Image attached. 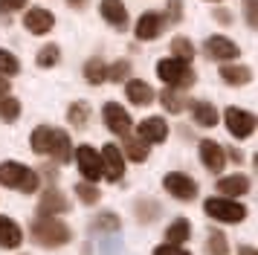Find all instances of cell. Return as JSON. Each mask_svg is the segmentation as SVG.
<instances>
[{
    "mask_svg": "<svg viewBox=\"0 0 258 255\" xmlns=\"http://www.w3.org/2000/svg\"><path fill=\"white\" fill-rule=\"evenodd\" d=\"M0 185L15 188L21 195H32L41 185V174L32 165H24V162H18V160H3L0 162Z\"/></svg>",
    "mask_w": 258,
    "mask_h": 255,
    "instance_id": "cell-2",
    "label": "cell"
},
{
    "mask_svg": "<svg viewBox=\"0 0 258 255\" xmlns=\"http://www.w3.org/2000/svg\"><path fill=\"white\" fill-rule=\"evenodd\" d=\"M238 255H258V252H255V246H246V243H241V246H238Z\"/></svg>",
    "mask_w": 258,
    "mask_h": 255,
    "instance_id": "cell-45",
    "label": "cell"
},
{
    "mask_svg": "<svg viewBox=\"0 0 258 255\" xmlns=\"http://www.w3.org/2000/svg\"><path fill=\"white\" fill-rule=\"evenodd\" d=\"M99 15L105 18L107 26H113V29H119V32H125L128 23H131L125 0H99Z\"/></svg>",
    "mask_w": 258,
    "mask_h": 255,
    "instance_id": "cell-13",
    "label": "cell"
},
{
    "mask_svg": "<svg viewBox=\"0 0 258 255\" xmlns=\"http://www.w3.org/2000/svg\"><path fill=\"white\" fill-rule=\"evenodd\" d=\"M67 122H70L76 131H84L87 122H90V107H87V102H73L70 107H67Z\"/></svg>",
    "mask_w": 258,
    "mask_h": 255,
    "instance_id": "cell-28",
    "label": "cell"
},
{
    "mask_svg": "<svg viewBox=\"0 0 258 255\" xmlns=\"http://www.w3.org/2000/svg\"><path fill=\"white\" fill-rule=\"evenodd\" d=\"M82 76H84V81H87V84L99 87V84H105V81H107V64H105V61H102L99 55L87 58V61H84Z\"/></svg>",
    "mask_w": 258,
    "mask_h": 255,
    "instance_id": "cell-25",
    "label": "cell"
},
{
    "mask_svg": "<svg viewBox=\"0 0 258 255\" xmlns=\"http://www.w3.org/2000/svg\"><path fill=\"white\" fill-rule=\"evenodd\" d=\"M102 119H105V128L110 134H116V137H125V134H131V128H134L131 113L119 102H107L102 107Z\"/></svg>",
    "mask_w": 258,
    "mask_h": 255,
    "instance_id": "cell-8",
    "label": "cell"
},
{
    "mask_svg": "<svg viewBox=\"0 0 258 255\" xmlns=\"http://www.w3.org/2000/svg\"><path fill=\"white\" fill-rule=\"evenodd\" d=\"M122 154L128 157V160H134V162H145L148 160V154H151V148H148V142L145 139H140V137H122Z\"/></svg>",
    "mask_w": 258,
    "mask_h": 255,
    "instance_id": "cell-24",
    "label": "cell"
},
{
    "mask_svg": "<svg viewBox=\"0 0 258 255\" xmlns=\"http://www.w3.org/2000/svg\"><path fill=\"white\" fill-rule=\"evenodd\" d=\"M223 125L232 139H249L255 134V113H249L244 107H226L223 110Z\"/></svg>",
    "mask_w": 258,
    "mask_h": 255,
    "instance_id": "cell-5",
    "label": "cell"
},
{
    "mask_svg": "<svg viewBox=\"0 0 258 255\" xmlns=\"http://www.w3.org/2000/svg\"><path fill=\"white\" fill-rule=\"evenodd\" d=\"M67 209H70V200L64 197V192H58V188L49 185L47 192L41 195V200H38V212L35 215H64Z\"/></svg>",
    "mask_w": 258,
    "mask_h": 255,
    "instance_id": "cell-20",
    "label": "cell"
},
{
    "mask_svg": "<svg viewBox=\"0 0 258 255\" xmlns=\"http://www.w3.org/2000/svg\"><path fill=\"white\" fill-rule=\"evenodd\" d=\"M241 6H244V21H246V26H249V29H255V26H258V3H255V0H244Z\"/></svg>",
    "mask_w": 258,
    "mask_h": 255,
    "instance_id": "cell-39",
    "label": "cell"
},
{
    "mask_svg": "<svg viewBox=\"0 0 258 255\" xmlns=\"http://www.w3.org/2000/svg\"><path fill=\"white\" fill-rule=\"evenodd\" d=\"M218 76H221V81L229 84V87H244V84L252 81V67L235 64V61H223L221 70H218Z\"/></svg>",
    "mask_w": 258,
    "mask_h": 255,
    "instance_id": "cell-19",
    "label": "cell"
},
{
    "mask_svg": "<svg viewBox=\"0 0 258 255\" xmlns=\"http://www.w3.org/2000/svg\"><path fill=\"white\" fill-rule=\"evenodd\" d=\"M157 76H160L165 87H177V90H188L198 81V73L191 67V61H183V58H174V55L157 61Z\"/></svg>",
    "mask_w": 258,
    "mask_h": 255,
    "instance_id": "cell-3",
    "label": "cell"
},
{
    "mask_svg": "<svg viewBox=\"0 0 258 255\" xmlns=\"http://www.w3.org/2000/svg\"><path fill=\"white\" fill-rule=\"evenodd\" d=\"M191 238V223L186 218H174L165 226V241L168 243H186Z\"/></svg>",
    "mask_w": 258,
    "mask_h": 255,
    "instance_id": "cell-27",
    "label": "cell"
},
{
    "mask_svg": "<svg viewBox=\"0 0 258 255\" xmlns=\"http://www.w3.org/2000/svg\"><path fill=\"white\" fill-rule=\"evenodd\" d=\"M215 188H218L221 195H226V197H244V195H249L252 180H249V174L235 171V174H226V177H221Z\"/></svg>",
    "mask_w": 258,
    "mask_h": 255,
    "instance_id": "cell-17",
    "label": "cell"
},
{
    "mask_svg": "<svg viewBox=\"0 0 258 255\" xmlns=\"http://www.w3.org/2000/svg\"><path fill=\"white\" fill-rule=\"evenodd\" d=\"M163 21H165V26H174V23L183 21V0H168L165 3Z\"/></svg>",
    "mask_w": 258,
    "mask_h": 255,
    "instance_id": "cell-38",
    "label": "cell"
},
{
    "mask_svg": "<svg viewBox=\"0 0 258 255\" xmlns=\"http://www.w3.org/2000/svg\"><path fill=\"white\" fill-rule=\"evenodd\" d=\"M209 3H223V0H209Z\"/></svg>",
    "mask_w": 258,
    "mask_h": 255,
    "instance_id": "cell-47",
    "label": "cell"
},
{
    "mask_svg": "<svg viewBox=\"0 0 258 255\" xmlns=\"http://www.w3.org/2000/svg\"><path fill=\"white\" fill-rule=\"evenodd\" d=\"M163 188L174 197V200H183V203H188V200L198 197V180L186 171H168L163 177Z\"/></svg>",
    "mask_w": 258,
    "mask_h": 255,
    "instance_id": "cell-6",
    "label": "cell"
},
{
    "mask_svg": "<svg viewBox=\"0 0 258 255\" xmlns=\"http://www.w3.org/2000/svg\"><path fill=\"white\" fill-rule=\"evenodd\" d=\"M160 212H163V209H160L157 200H137V220H140V223H151V220H157Z\"/></svg>",
    "mask_w": 258,
    "mask_h": 255,
    "instance_id": "cell-34",
    "label": "cell"
},
{
    "mask_svg": "<svg viewBox=\"0 0 258 255\" xmlns=\"http://www.w3.org/2000/svg\"><path fill=\"white\" fill-rule=\"evenodd\" d=\"M18 73H21V61H18V55L0 46V76L9 79V76H18Z\"/></svg>",
    "mask_w": 258,
    "mask_h": 255,
    "instance_id": "cell-35",
    "label": "cell"
},
{
    "mask_svg": "<svg viewBox=\"0 0 258 255\" xmlns=\"http://www.w3.org/2000/svg\"><path fill=\"white\" fill-rule=\"evenodd\" d=\"M0 119H3L6 125H12V122L21 119V102L15 99L12 93H6V96L0 99Z\"/></svg>",
    "mask_w": 258,
    "mask_h": 255,
    "instance_id": "cell-30",
    "label": "cell"
},
{
    "mask_svg": "<svg viewBox=\"0 0 258 255\" xmlns=\"http://www.w3.org/2000/svg\"><path fill=\"white\" fill-rule=\"evenodd\" d=\"M76 197L82 200L84 206H96V203H99V197H102V192H99V185H96V183L84 180V183H76Z\"/></svg>",
    "mask_w": 258,
    "mask_h": 255,
    "instance_id": "cell-33",
    "label": "cell"
},
{
    "mask_svg": "<svg viewBox=\"0 0 258 255\" xmlns=\"http://www.w3.org/2000/svg\"><path fill=\"white\" fill-rule=\"evenodd\" d=\"M9 90H12V84H9V79H6V76H0V99H3V96H6Z\"/></svg>",
    "mask_w": 258,
    "mask_h": 255,
    "instance_id": "cell-44",
    "label": "cell"
},
{
    "mask_svg": "<svg viewBox=\"0 0 258 255\" xmlns=\"http://www.w3.org/2000/svg\"><path fill=\"white\" fill-rule=\"evenodd\" d=\"M76 165H79L84 180H90V183L102 180V157L93 145H79L76 148Z\"/></svg>",
    "mask_w": 258,
    "mask_h": 255,
    "instance_id": "cell-9",
    "label": "cell"
},
{
    "mask_svg": "<svg viewBox=\"0 0 258 255\" xmlns=\"http://www.w3.org/2000/svg\"><path fill=\"white\" fill-rule=\"evenodd\" d=\"M67 3H70L73 9H79V6H84V3H87V0H67Z\"/></svg>",
    "mask_w": 258,
    "mask_h": 255,
    "instance_id": "cell-46",
    "label": "cell"
},
{
    "mask_svg": "<svg viewBox=\"0 0 258 255\" xmlns=\"http://www.w3.org/2000/svg\"><path fill=\"white\" fill-rule=\"evenodd\" d=\"M165 32V21L160 12H145L137 18V26H134V35H137V41H157L160 35Z\"/></svg>",
    "mask_w": 258,
    "mask_h": 255,
    "instance_id": "cell-14",
    "label": "cell"
},
{
    "mask_svg": "<svg viewBox=\"0 0 258 255\" xmlns=\"http://www.w3.org/2000/svg\"><path fill=\"white\" fill-rule=\"evenodd\" d=\"M223 154H226V160H232L235 165H241V162H244V151H241V148H229V151L223 148Z\"/></svg>",
    "mask_w": 258,
    "mask_h": 255,
    "instance_id": "cell-43",
    "label": "cell"
},
{
    "mask_svg": "<svg viewBox=\"0 0 258 255\" xmlns=\"http://www.w3.org/2000/svg\"><path fill=\"white\" fill-rule=\"evenodd\" d=\"M137 137L145 139L148 145H160V142L168 139V122L163 116H148V119H142L137 125Z\"/></svg>",
    "mask_w": 258,
    "mask_h": 255,
    "instance_id": "cell-15",
    "label": "cell"
},
{
    "mask_svg": "<svg viewBox=\"0 0 258 255\" xmlns=\"http://www.w3.org/2000/svg\"><path fill=\"white\" fill-rule=\"evenodd\" d=\"M99 157H102V177L110 180V183H119L125 177V154H122V148L116 142H107V145H102Z\"/></svg>",
    "mask_w": 258,
    "mask_h": 255,
    "instance_id": "cell-7",
    "label": "cell"
},
{
    "mask_svg": "<svg viewBox=\"0 0 258 255\" xmlns=\"http://www.w3.org/2000/svg\"><path fill=\"white\" fill-rule=\"evenodd\" d=\"M29 0H0V12H21Z\"/></svg>",
    "mask_w": 258,
    "mask_h": 255,
    "instance_id": "cell-42",
    "label": "cell"
},
{
    "mask_svg": "<svg viewBox=\"0 0 258 255\" xmlns=\"http://www.w3.org/2000/svg\"><path fill=\"white\" fill-rule=\"evenodd\" d=\"M215 21L221 23V26H229L235 18H232V12H229V9H223V6H215Z\"/></svg>",
    "mask_w": 258,
    "mask_h": 255,
    "instance_id": "cell-41",
    "label": "cell"
},
{
    "mask_svg": "<svg viewBox=\"0 0 258 255\" xmlns=\"http://www.w3.org/2000/svg\"><path fill=\"white\" fill-rule=\"evenodd\" d=\"M198 154H200V162L203 168L212 174H221L223 165H226V154H223V145L218 139H200L198 142Z\"/></svg>",
    "mask_w": 258,
    "mask_h": 255,
    "instance_id": "cell-11",
    "label": "cell"
},
{
    "mask_svg": "<svg viewBox=\"0 0 258 255\" xmlns=\"http://www.w3.org/2000/svg\"><path fill=\"white\" fill-rule=\"evenodd\" d=\"M52 26H55V15L44 6H29L24 12V29L29 35H47L52 32Z\"/></svg>",
    "mask_w": 258,
    "mask_h": 255,
    "instance_id": "cell-12",
    "label": "cell"
},
{
    "mask_svg": "<svg viewBox=\"0 0 258 255\" xmlns=\"http://www.w3.org/2000/svg\"><path fill=\"white\" fill-rule=\"evenodd\" d=\"M49 137H52V128H49V125H38L35 131H32V137H29V145H32V151H35V154H41V157H47Z\"/></svg>",
    "mask_w": 258,
    "mask_h": 255,
    "instance_id": "cell-31",
    "label": "cell"
},
{
    "mask_svg": "<svg viewBox=\"0 0 258 255\" xmlns=\"http://www.w3.org/2000/svg\"><path fill=\"white\" fill-rule=\"evenodd\" d=\"M119 229H122V220H119V215L110 212V209L99 212V215L90 220V232H93V235H116Z\"/></svg>",
    "mask_w": 258,
    "mask_h": 255,
    "instance_id": "cell-23",
    "label": "cell"
},
{
    "mask_svg": "<svg viewBox=\"0 0 258 255\" xmlns=\"http://www.w3.org/2000/svg\"><path fill=\"white\" fill-rule=\"evenodd\" d=\"M191 107V122L198 128H215L221 122V113H218V107L206 99H198V102H188Z\"/></svg>",
    "mask_w": 258,
    "mask_h": 255,
    "instance_id": "cell-21",
    "label": "cell"
},
{
    "mask_svg": "<svg viewBox=\"0 0 258 255\" xmlns=\"http://www.w3.org/2000/svg\"><path fill=\"white\" fill-rule=\"evenodd\" d=\"M171 55L174 58H183V61H195V44L188 41L186 35H177V38H171Z\"/></svg>",
    "mask_w": 258,
    "mask_h": 255,
    "instance_id": "cell-32",
    "label": "cell"
},
{
    "mask_svg": "<svg viewBox=\"0 0 258 255\" xmlns=\"http://www.w3.org/2000/svg\"><path fill=\"white\" fill-rule=\"evenodd\" d=\"M24 243V229L21 223L6 215H0V249H18Z\"/></svg>",
    "mask_w": 258,
    "mask_h": 255,
    "instance_id": "cell-22",
    "label": "cell"
},
{
    "mask_svg": "<svg viewBox=\"0 0 258 255\" xmlns=\"http://www.w3.org/2000/svg\"><path fill=\"white\" fill-rule=\"evenodd\" d=\"M125 96H128V102L137 104V107H148V104L157 99L154 87L145 79H125Z\"/></svg>",
    "mask_w": 258,
    "mask_h": 255,
    "instance_id": "cell-16",
    "label": "cell"
},
{
    "mask_svg": "<svg viewBox=\"0 0 258 255\" xmlns=\"http://www.w3.org/2000/svg\"><path fill=\"white\" fill-rule=\"evenodd\" d=\"M47 157H52L55 162H70V160H73V139H70V134H67V131H61V128H52Z\"/></svg>",
    "mask_w": 258,
    "mask_h": 255,
    "instance_id": "cell-18",
    "label": "cell"
},
{
    "mask_svg": "<svg viewBox=\"0 0 258 255\" xmlns=\"http://www.w3.org/2000/svg\"><path fill=\"white\" fill-rule=\"evenodd\" d=\"M203 212H206V218L218 220V223H244L246 215H249L244 203H238V197H226V195L206 197Z\"/></svg>",
    "mask_w": 258,
    "mask_h": 255,
    "instance_id": "cell-4",
    "label": "cell"
},
{
    "mask_svg": "<svg viewBox=\"0 0 258 255\" xmlns=\"http://www.w3.org/2000/svg\"><path fill=\"white\" fill-rule=\"evenodd\" d=\"M58 61H61L58 44H44L41 49H38V55H35V64H38L41 70H52Z\"/></svg>",
    "mask_w": 258,
    "mask_h": 255,
    "instance_id": "cell-29",
    "label": "cell"
},
{
    "mask_svg": "<svg viewBox=\"0 0 258 255\" xmlns=\"http://www.w3.org/2000/svg\"><path fill=\"white\" fill-rule=\"evenodd\" d=\"M125 79H131V61L128 58H119V61H113V64L107 67V81L122 84Z\"/></svg>",
    "mask_w": 258,
    "mask_h": 255,
    "instance_id": "cell-36",
    "label": "cell"
},
{
    "mask_svg": "<svg viewBox=\"0 0 258 255\" xmlns=\"http://www.w3.org/2000/svg\"><path fill=\"white\" fill-rule=\"evenodd\" d=\"M206 249H209V255H226V252H229L226 235H223L221 229H212L209 238H206Z\"/></svg>",
    "mask_w": 258,
    "mask_h": 255,
    "instance_id": "cell-37",
    "label": "cell"
},
{
    "mask_svg": "<svg viewBox=\"0 0 258 255\" xmlns=\"http://www.w3.org/2000/svg\"><path fill=\"white\" fill-rule=\"evenodd\" d=\"M29 238L44 249H61L73 241V229L55 215H35L29 223Z\"/></svg>",
    "mask_w": 258,
    "mask_h": 255,
    "instance_id": "cell-1",
    "label": "cell"
},
{
    "mask_svg": "<svg viewBox=\"0 0 258 255\" xmlns=\"http://www.w3.org/2000/svg\"><path fill=\"white\" fill-rule=\"evenodd\" d=\"M203 49L212 61H238V55H241V46L226 35H209Z\"/></svg>",
    "mask_w": 258,
    "mask_h": 255,
    "instance_id": "cell-10",
    "label": "cell"
},
{
    "mask_svg": "<svg viewBox=\"0 0 258 255\" xmlns=\"http://www.w3.org/2000/svg\"><path fill=\"white\" fill-rule=\"evenodd\" d=\"M157 99H160V104H163L168 113H183L188 107V99L183 96V90H177V87H165Z\"/></svg>",
    "mask_w": 258,
    "mask_h": 255,
    "instance_id": "cell-26",
    "label": "cell"
},
{
    "mask_svg": "<svg viewBox=\"0 0 258 255\" xmlns=\"http://www.w3.org/2000/svg\"><path fill=\"white\" fill-rule=\"evenodd\" d=\"M154 255H191L188 249H183V243H160V246H154Z\"/></svg>",
    "mask_w": 258,
    "mask_h": 255,
    "instance_id": "cell-40",
    "label": "cell"
}]
</instances>
